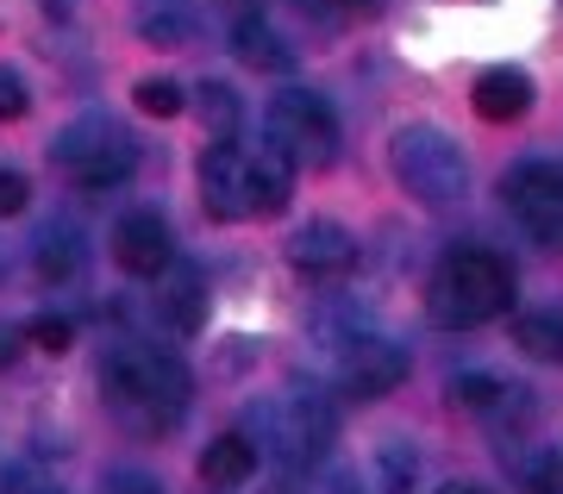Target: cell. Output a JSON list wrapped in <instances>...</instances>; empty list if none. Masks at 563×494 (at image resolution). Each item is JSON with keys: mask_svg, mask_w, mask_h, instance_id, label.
<instances>
[{"mask_svg": "<svg viewBox=\"0 0 563 494\" xmlns=\"http://www.w3.org/2000/svg\"><path fill=\"white\" fill-rule=\"evenodd\" d=\"M188 395H195V376L176 351H157V344H113L101 363V400L113 407L120 426L157 438L169 432L181 414H188Z\"/></svg>", "mask_w": 563, "mask_h": 494, "instance_id": "6da1fadb", "label": "cell"}, {"mask_svg": "<svg viewBox=\"0 0 563 494\" xmlns=\"http://www.w3.org/2000/svg\"><path fill=\"white\" fill-rule=\"evenodd\" d=\"M426 300H432L439 326H488V319H501L514 307V270H507V257H495L483 244H463V251H451L432 270Z\"/></svg>", "mask_w": 563, "mask_h": 494, "instance_id": "7a4b0ae2", "label": "cell"}, {"mask_svg": "<svg viewBox=\"0 0 563 494\" xmlns=\"http://www.w3.org/2000/svg\"><path fill=\"white\" fill-rule=\"evenodd\" d=\"M388 163H395V176L401 188L420 207H451V200L470 188V163H463V144L439 125H401L395 144H388Z\"/></svg>", "mask_w": 563, "mask_h": 494, "instance_id": "3957f363", "label": "cell"}, {"mask_svg": "<svg viewBox=\"0 0 563 494\" xmlns=\"http://www.w3.org/2000/svg\"><path fill=\"white\" fill-rule=\"evenodd\" d=\"M51 157H57V169L63 176H76L88 195H101V188H120V182L139 169V144H132V132H125L120 119L81 113L76 125H63L57 132Z\"/></svg>", "mask_w": 563, "mask_h": 494, "instance_id": "277c9868", "label": "cell"}, {"mask_svg": "<svg viewBox=\"0 0 563 494\" xmlns=\"http://www.w3.org/2000/svg\"><path fill=\"white\" fill-rule=\"evenodd\" d=\"M251 426H257V438H251L257 451H276L288 463H320L332 432H339V407L320 388H288L276 407H257Z\"/></svg>", "mask_w": 563, "mask_h": 494, "instance_id": "5b68a950", "label": "cell"}, {"mask_svg": "<svg viewBox=\"0 0 563 494\" xmlns=\"http://www.w3.org/2000/svg\"><path fill=\"white\" fill-rule=\"evenodd\" d=\"M263 139H269L276 157L295 163V169H325V163L339 157V119H332V107L313 88H288V95L269 100Z\"/></svg>", "mask_w": 563, "mask_h": 494, "instance_id": "8992f818", "label": "cell"}, {"mask_svg": "<svg viewBox=\"0 0 563 494\" xmlns=\"http://www.w3.org/2000/svg\"><path fill=\"white\" fill-rule=\"evenodd\" d=\"M501 200L507 213L520 219V232L544 251H563V163H514L501 182Z\"/></svg>", "mask_w": 563, "mask_h": 494, "instance_id": "52a82bcc", "label": "cell"}, {"mask_svg": "<svg viewBox=\"0 0 563 494\" xmlns=\"http://www.w3.org/2000/svg\"><path fill=\"white\" fill-rule=\"evenodd\" d=\"M407 382V351L383 332H357L339 351V388L351 400H383Z\"/></svg>", "mask_w": 563, "mask_h": 494, "instance_id": "ba28073f", "label": "cell"}, {"mask_svg": "<svg viewBox=\"0 0 563 494\" xmlns=\"http://www.w3.org/2000/svg\"><path fill=\"white\" fill-rule=\"evenodd\" d=\"M201 200L213 219H251V151L239 144H207L201 157Z\"/></svg>", "mask_w": 563, "mask_h": 494, "instance_id": "9c48e42d", "label": "cell"}, {"mask_svg": "<svg viewBox=\"0 0 563 494\" xmlns=\"http://www.w3.org/2000/svg\"><path fill=\"white\" fill-rule=\"evenodd\" d=\"M113 257H120V270H132V276H163V270L176 263V238H169V226H163L157 213H125L120 226H113Z\"/></svg>", "mask_w": 563, "mask_h": 494, "instance_id": "30bf717a", "label": "cell"}, {"mask_svg": "<svg viewBox=\"0 0 563 494\" xmlns=\"http://www.w3.org/2000/svg\"><path fill=\"white\" fill-rule=\"evenodd\" d=\"M288 263L307 276H344L357 263V238L344 232L339 219H307L301 232L288 238Z\"/></svg>", "mask_w": 563, "mask_h": 494, "instance_id": "8fae6325", "label": "cell"}, {"mask_svg": "<svg viewBox=\"0 0 563 494\" xmlns=\"http://www.w3.org/2000/svg\"><path fill=\"white\" fill-rule=\"evenodd\" d=\"M163 288H157V314H163V326L169 332H201L207 326V282H201V270H188V263H169L163 270Z\"/></svg>", "mask_w": 563, "mask_h": 494, "instance_id": "7c38bea8", "label": "cell"}, {"mask_svg": "<svg viewBox=\"0 0 563 494\" xmlns=\"http://www.w3.org/2000/svg\"><path fill=\"white\" fill-rule=\"evenodd\" d=\"M526 107H532V76H526V69L495 63V69H483V76H476V113H483V119L507 125V119H520Z\"/></svg>", "mask_w": 563, "mask_h": 494, "instance_id": "4fadbf2b", "label": "cell"}, {"mask_svg": "<svg viewBox=\"0 0 563 494\" xmlns=\"http://www.w3.org/2000/svg\"><path fill=\"white\" fill-rule=\"evenodd\" d=\"M251 475H257V444H251L244 432H225L201 451V482L207 488H244Z\"/></svg>", "mask_w": 563, "mask_h": 494, "instance_id": "5bb4252c", "label": "cell"}, {"mask_svg": "<svg viewBox=\"0 0 563 494\" xmlns=\"http://www.w3.org/2000/svg\"><path fill=\"white\" fill-rule=\"evenodd\" d=\"M81 263H88V244H81V232L69 226V219H51L38 232V276L44 282H76Z\"/></svg>", "mask_w": 563, "mask_h": 494, "instance_id": "9a60e30c", "label": "cell"}, {"mask_svg": "<svg viewBox=\"0 0 563 494\" xmlns=\"http://www.w3.org/2000/svg\"><path fill=\"white\" fill-rule=\"evenodd\" d=\"M288 195H295V163L276 157L269 144H257L251 151V213H282Z\"/></svg>", "mask_w": 563, "mask_h": 494, "instance_id": "2e32d148", "label": "cell"}, {"mask_svg": "<svg viewBox=\"0 0 563 494\" xmlns=\"http://www.w3.org/2000/svg\"><path fill=\"white\" fill-rule=\"evenodd\" d=\"M526 388H514V382L501 376H483V370H470V376L451 382V400L457 407H470V414H507V407H526Z\"/></svg>", "mask_w": 563, "mask_h": 494, "instance_id": "e0dca14e", "label": "cell"}, {"mask_svg": "<svg viewBox=\"0 0 563 494\" xmlns=\"http://www.w3.org/2000/svg\"><path fill=\"white\" fill-rule=\"evenodd\" d=\"M514 344L539 363H563V314L558 307H532V314L514 319Z\"/></svg>", "mask_w": 563, "mask_h": 494, "instance_id": "ac0fdd59", "label": "cell"}, {"mask_svg": "<svg viewBox=\"0 0 563 494\" xmlns=\"http://www.w3.org/2000/svg\"><path fill=\"white\" fill-rule=\"evenodd\" d=\"M195 113H201V125L213 132V144H225L239 132L244 107H239V95H232V81H201V88H195Z\"/></svg>", "mask_w": 563, "mask_h": 494, "instance_id": "d6986e66", "label": "cell"}, {"mask_svg": "<svg viewBox=\"0 0 563 494\" xmlns=\"http://www.w3.org/2000/svg\"><path fill=\"white\" fill-rule=\"evenodd\" d=\"M232 51H239L244 63H257V69H288V63H295V51H288V44H282L263 20L232 25Z\"/></svg>", "mask_w": 563, "mask_h": 494, "instance_id": "ffe728a7", "label": "cell"}, {"mask_svg": "<svg viewBox=\"0 0 563 494\" xmlns=\"http://www.w3.org/2000/svg\"><path fill=\"white\" fill-rule=\"evenodd\" d=\"M139 39H151V44H188L195 39V13L188 7H176V0H157V7H144L139 13Z\"/></svg>", "mask_w": 563, "mask_h": 494, "instance_id": "44dd1931", "label": "cell"}, {"mask_svg": "<svg viewBox=\"0 0 563 494\" xmlns=\"http://www.w3.org/2000/svg\"><path fill=\"white\" fill-rule=\"evenodd\" d=\"M132 95H139V107H144L151 119H176L181 107H188V100H181V88H176L169 76H144L139 88H132Z\"/></svg>", "mask_w": 563, "mask_h": 494, "instance_id": "7402d4cb", "label": "cell"}, {"mask_svg": "<svg viewBox=\"0 0 563 494\" xmlns=\"http://www.w3.org/2000/svg\"><path fill=\"white\" fill-rule=\"evenodd\" d=\"M25 338H32L38 351H69V344H76V319H63V314H38L32 326H25Z\"/></svg>", "mask_w": 563, "mask_h": 494, "instance_id": "603a6c76", "label": "cell"}, {"mask_svg": "<svg viewBox=\"0 0 563 494\" xmlns=\"http://www.w3.org/2000/svg\"><path fill=\"white\" fill-rule=\"evenodd\" d=\"M563 488V457L558 451H544L526 463V494H558Z\"/></svg>", "mask_w": 563, "mask_h": 494, "instance_id": "cb8c5ba5", "label": "cell"}, {"mask_svg": "<svg viewBox=\"0 0 563 494\" xmlns=\"http://www.w3.org/2000/svg\"><path fill=\"white\" fill-rule=\"evenodd\" d=\"M25 107H32V95H25V76L13 69V63H0V125H7V119H20Z\"/></svg>", "mask_w": 563, "mask_h": 494, "instance_id": "d4e9b609", "label": "cell"}, {"mask_svg": "<svg viewBox=\"0 0 563 494\" xmlns=\"http://www.w3.org/2000/svg\"><path fill=\"white\" fill-rule=\"evenodd\" d=\"M101 494H163V482L151 470H107Z\"/></svg>", "mask_w": 563, "mask_h": 494, "instance_id": "484cf974", "label": "cell"}, {"mask_svg": "<svg viewBox=\"0 0 563 494\" xmlns=\"http://www.w3.org/2000/svg\"><path fill=\"white\" fill-rule=\"evenodd\" d=\"M0 494H57V488H51L32 463H7V470H0Z\"/></svg>", "mask_w": 563, "mask_h": 494, "instance_id": "4316f807", "label": "cell"}, {"mask_svg": "<svg viewBox=\"0 0 563 494\" xmlns=\"http://www.w3.org/2000/svg\"><path fill=\"white\" fill-rule=\"evenodd\" d=\"M25 195H32V188H25L20 169H0V219H13V213H20Z\"/></svg>", "mask_w": 563, "mask_h": 494, "instance_id": "83f0119b", "label": "cell"}, {"mask_svg": "<svg viewBox=\"0 0 563 494\" xmlns=\"http://www.w3.org/2000/svg\"><path fill=\"white\" fill-rule=\"evenodd\" d=\"M383 470H388V488H401V482H413V451H401V444H388V451H383Z\"/></svg>", "mask_w": 563, "mask_h": 494, "instance_id": "f1b7e54d", "label": "cell"}, {"mask_svg": "<svg viewBox=\"0 0 563 494\" xmlns=\"http://www.w3.org/2000/svg\"><path fill=\"white\" fill-rule=\"evenodd\" d=\"M220 13L232 25H251V20H263V0H220Z\"/></svg>", "mask_w": 563, "mask_h": 494, "instance_id": "f546056e", "label": "cell"}, {"mask_svg": "<svg viewBox=\"0 0 563 494\" xmlns=\"http://www.w3.org/2000/svg\"><path fill=\"white\" fill-rule=\"evenodd\" d=\"M25 351V326H0V363H20Z\"/></svg>", "mask_w": 563, "mask_h": 494, "instance_id": "4dcf8cb0", "label": "cell"}, {"mask_svg": "<svg viewBox=\"0 0 563 494\" xmlns=\"http://www.w3.org/2000/svg\"><path fill=\"white\" fill-rule=\"evenodd\" d=\"M444 494H488V488H470V482H463V488H444Z\"/></svg>", "mask_w": 563, "mask_h": 494, "instance_id": "1f68e13d", "label": "cell"}, {"mask_svg": "<svg viewBox=\"0 0 563 494\" xmlns=\"http://www.w3.org/2000/svg\"><path fill=\"white\" fill-rule=\"evenodd\" d=\"M344 7H363V0H344Z\"/></svg>", "mask_w": 563, "mask_h": 494, "instance_id": "d6a6232c", "label": "cell"}, {"mask_svg": "<svg viewBox=\"0 0 563 494\" xmlns=\"http://www.w3.org/2000/svg\"><path fill=\"white\" fill-rule=\"evenodd\" d=\"M0 276H7V263H0Z\"/></svg>", "mask_w": 563, "mask_h": 494, "instance_id": "836d02e7", "label": "cell"}]
</instances>
